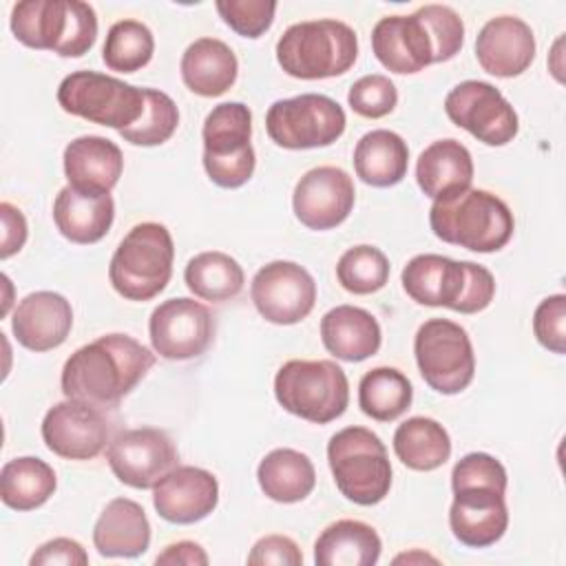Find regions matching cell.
Masks as SVG:
<instances>
[{"label":"cell","mask_w":566,"mask_h":566,"mask_svg":"<svg viewBox=\"0 0 566 566\" xmlns=\"http://www.w3.org/2000/svg\"><path fill=\"white\" fill-rule=\"evenodd\" d=\"M155 365V354L128 334H106L75 349L62 367L66 398L115 409Z\"/></svg>","instance_id":"1"},{"label":"cell","mask_w":566,"mask_h":566,"mask_svg":"<svg viewBox=\"0 0 566 566\" xmlns=\"http://www.w3.org/2000/svg\"><path fill=\"white\" fill-rule=\"evenodd\" d=\"M400 281L411 301L460 314L482 312L495 296V279L484 265L442 254H416L402 268Z\"/></svg>","instance_id":"2"},{"label":"cell","mask_w":566,"mask_h":566,"mask_svg":"<svg viewBox=\"0 0 566 566\" xmlns=\"http://www.w3.org/2000/svg\"><path fill=\"white\" fill-rule=\"evenodd\" d=\"M429 226L444 243L489 254L511 241L515 219L497 195L482 188H467L433 199Z\"/></svg>","instance_id":"3"},{"label":"cell","mask_w":566,"mask_h":566,"mask_svg":"<svg viewBox=\"0 0 566 566\" xmlns=\"http://www.w3.org/2000/svg\"><path fill=\"white\" fill-rule=\"evenodd\" d=\"M11 31L29 49L62 57L88 53L97 40V15L82 0H24L11 9Z\"/></svg>","instance_id":"4"},{"label":"cell","mask_w":566,"mask_h":566,"mask_svg":"<svg viewBox=\"0 0 566 566\" xmlns=\"http://www.w3.org/2000/svg\"><path fill=\"white\" fill-rule=\"evenodd\" d=\"M358 57V35L340 20H305L287 27L276 42L279 66L296 80L347 73Z\"/></svg>","instance_id":"5"},{"label":"cell","mask_w":566,"mask_h":566,"mask_svg":"<svg viewBox=\"0 0 566 566\" xmlns=\"http://www.w3.org/2000/svg\"><path fill=\"white\" fill-rule=\"evenodd\" d=\"M175 243L164 223L144 221L128 230L111 256L108 281L126 301L155 298L172 276Z\"/></svg>","instance_id":"6"},{"label":"cell","mask_w":566,"mask_h":566,"mask_svg":"<svg viewBox=\"0 0 566 566\" xmlns=\"http://www.w3.org/2000/svg\"><path fill=\"white\" fill-rule=\"evenodd\" d=\"M336 489L349 502L374 506L389 495L391 464L385 442L367 427H345L327 442Z\"/></svg>","instance_id":"7"},{"label":"cell","mask_w":566,"mask_h":566,"mask_svg":"<svg viewBox=\"0 0 566 566\" xmlns=\"http://www.w3.org/2000/svg\"><path fill=\"white\" fill-rule=\"evenodd\" d=\"M276 402L296 418L327 424L349 405V382L334 360H287L274 376Z\"/></svg>","instance_id":"8"},{"label":"cell","mask_w":566,"mask_h":566,"mask_svg":"<svg viewBox=\"0 0 566 566\" xmlns=\"http://www.w3.org/2000/svg\"><path fill=\"white\" fill-rule=\"evenodd\" d=\"M203 168L212 184L241 188L256 166L252 148V113L241 102L217 104L201 128Z\"/></svg>","instance_id":"9"},{"label":"cell","mask_w":566,"mask_h":566,"mask_svg":"<svg viewBox=\"0 0 566 566\" xmlns=\"http://www.w3.org/2000/svg\"><path fill=\"white\" fill-rule=\"evenodd\" d=\"M57 104L69 115L124 130L144 113V88L97 71H75L60 82Z\"/></svg>","instance_id":"10"},{"label":"cell","mask_w":566,"mask_h":566,"mask_svg":"<svg viewBox=\"0 0 566 566\" xmlns=\"http://www.w3.org/2000/svg\"><path fill=\"white\" fill-rule=\"evenodd\" d=\"M422 380L438 394L464 391L475 376V354L467 329L449 318L424 321L413 338Z\"/></svg>","instance_id":"11"},{"label":"cell","mask_w":566,"mask_h":566,"mask_svg":"<svg viewBox=\"0 0 566 566\" xmlns=\"http://www.w3.org/2000/svg\"><path fill=\"white\" fill-rule=\"evenodd\" d=\"M347 126L343 106L321 93H301L276 99L265 113L270 139L287 150L332 146Z\"/></svg>","instance_id":"12"},{"label":"cell","mask_w":566,"mask_h":566,"mask_svg":"<svg viewBox=\"0 0 566 566\" xmlns=\"http://www.w3.org/2000/svg\"><path fill=\"white\" fill-rule=\"evenodd\" d=\"M447 117L486 146H506L520 130L511 102L489 82L464 80L444 97Z\"/></svg>","instance_id":"13"},{"label":"cell","mask_w":566,"mask_h":566,"mask_svg":"<svg viewBox=\"0 0 566 566\" xmlns=\"http://www.w3.org/2000/svg\"><path fill=\"white\" fill-rule=\"evenodd\" d=\"M155 354L166 360H190L201 356L214 338V316L208 305L177 296L159 303L148 321Z\"/></svg>","instance_id":"14"},{"label":"cell","mask_w":566,"mask_h":566,"mask_svg":"<svg viewBox=\"0 0 566 566\" xmlns=\"http://www.w3.org/2000/svg\"><path fill=\"white\" fill-rule=\"evenodd\" d=\"M115 478L133 489H153L177 467V447L170 436L155 427L119 431L106 449Z\"/></svg>","instance_id":"15"},{"label":"cell","mask_w":566,"mask_h":566,"mask_svg":"<svg viewBox=\"0 0 566 566\" xmlns=\"http://www.w3.org/2000/svg\"><path fill=\"white\" fill-rule=\"evenodd\" d=\"M250 298L256 312L274 325L301 323L316 303L312 274L294 261L265 263L250 283Z\"/></svg>","instance_id":"16"},{"label":"cell","mask_w":566,"mask_h":566,"mask_svg":"<svg viewBox=\"0 0 566 566\" xmlns=\"http://www.w3.org/2000/svg\"><path fill=\"white\" fill-rule=\"evenodd\" d=\"M111 436L108 420L102 409L77 400L55 402L42 420V440L49 451L66 460L97 458Z\"/></svg>","instance_id":"17"},{"label":"cell","mask_w":566,"mask_h":566,"mask_svg":"<svg viewBox=\"0 0 566 566\" xmlns=\"http://www.w3.org/2000/svg\"><path fill=\"white\" fill-rule=\"evenodd\" d=\"M356 201L352 177L338 166H316L294 186L292 208L296 219L310 230H332L340 226Z\"/></svg>","instance_id":"18"},{"label":"cell","mask_w":566,"mask_h":566,"mask_svg":"<svg viewBox=\"0 0 566 566\" xmlns=\"http://www.w3.org/2000/svg\"><path fill=\"white\" fill-rule=\"evenodd\" d=\"M453 537L471 548H486L502 539L509 528V509L504 491L473 484L453 491L449 509Z\"/></svg>","instance_id":"19"},{"label":"cell","mask_w":566,"mask_h":566,"mask_svg":"<svg viewBox=\"0 0 566 566\" xmlns=\"http://www.w3.org/2000/svg\"><path fill=\"white\" fill-rule=\"evenodd\" d=\"M219 502L217 478L201 467H175L153 486V506L170 524H195L208 517Z\"/></svg>","instance_id":"20"},{"label":"cell","mask_w":566,"mask_h":566,"mask_svg":"<svg viewBox=\"0 0 566 566\" xmlns=\"http://www.w3.org/2000/svg\"><path fill=\"white\" fill-rule=\"evenodd\" d=\"M371 51L391 73H418L433 64V40L418 13L380 18L371 31Z\"/></svg>","instance_id":"21"},{"label":"cell","mask_w":566,"mask_h":566,"mask_svg":"<svg viewBox=\"0 0 566 566\" xmlns=\"http://www.w3.org/2000/svg\"><path fill=\"white\" fill-rule=\"evenodd\" d=\"M475 57L489 75H522L535 60L533 29L517 15L491 18L475 38Z\"/></svg>","instance_id":"22"},{"label":"cell","mask_w":566,"mask_h":566,"mask_svg":"<svg viewBox=\"0 0 566 566\" xmlns=\"http://www.w3.org/2000/svg\"><path fill=\"white\" fill-rule=\"evenodd\" d=\"M73 327V307L66 296L49 290L27 294L11 318L15 340L31 352L60 347Z\"/></svg>","instance_id":"23"},{"label":"cell","mask_w":566,"mask_h":566,"mask_svg":"<svg viewBox=\"0 0 566 566\" xmlns=\"http://www.w3.org/2000/svg\"><path fill=\"white\" fill-rule=\"evenodd\" d=\"M62 161L69 186L88 195H108L124 170L119 146L99 135L75 137L64 148Z\"/></svg>","instance_id":"24"},{"label":"cell","mask_w":566,"mask_h":566,"mask_svg":"<svg viewBox=\"0 0 566 566\" xmlns=\"http://www.w3.org/2000/svg\"><path fill=\"white\" fill-rule=\"evenodd\" d=\"M93 544L102 557H139L150 546V522L142 504L111 500L93 526Z\"/></svg>","instance_id":"25"},{"label":"cell","mask_w":566,"mask_h":566,"mask_svg":"<svg viewBox=\"0 0 566 566\" xmlns=\"http://www.w3.org/2000/svg\"><path fill=\"white\" fill-rule=\"evenodd\" d=\"M115 219V201L108 195L80 192L64 186L53 201V221L64 239L77 245H91L106 237Z\"/></svg>","instance_id":"26"},{"label":"cell","mask_w":566,"mask_h":566,"mask_svg":"<svg viewBox=\"0 0 566 566\" xmlns=\"http://www.w3.org/2000/svg\"><path fill=\"white\" fill-rule=\"evenodd\" d=\"M321 340L338 360L360 363L380 349L382 332L371 312L356 305H336L321 318Z\"/></svg>","instance_id":"27"},{"label":"cell","mask_w":566,"mask_h":566,"mask_svg":"<svg viewBox=\"0 0 566 566\" xmlns=\"http://www.w3.org/2000/svg\"><path fill=\"white\" fill-rule=\"evenodd\" d=\"M181 80L201 97H219L234 82L239 62L234 51L219 38H199L181 55Z\"/></svg>","instance_id":"28"},{"label":"cell","mask_w":566,"mask_h":566,"mask_svg":"<svg viewBox=\"0 0 566 566\" xmlns=\"http://www.w3.org/2000/svg\"><path fill=\"white\" fill-rule=\"evenodd\" d=\"M416 181L431 199L471 188L473 157L469 148L451 137L429 144L418 157Z\"/></svg>","instance_id":"29"},{"label":"cell","mask_w":566,"mask_h":566,"mask_svg":"<svg viewBox=\"0 0 566 566\" xmlns=\"http://www.w3.org/2000/svg\"><path fill=\"white\" fill-rule=\"evenodd\" d=\"M382 542L374 526L360 520H338L321 531L314 542L318 566H374Z\"/></svg>","instance_id":"30"},{"label":"cell","mask_w":566,"mask_h":566,"mask_svg":"<svg viewBox=\"0 0 566 566\" xmlns=\"http://www.w3.org/2000/svg\"><path fill=\"white\" fill-rule=\"evenodd\" d=\"M409 168L407 142L387 128L365 133L354 148V170L374 188H389L405 179Z\"/></svg>","instance_id":"31"},{"label":"cell","mask_w":566,"mask_h":566,"mask_svg":"<svg viewBox=\"0 0 566 566\" xmlns=\"http://www.w3.org/2000/svg\"><path fill=\"white\" fill-rule=\"evenodd\" d=\"M256 480L261 491L279 502L294 504L305 500L316 484V471L312 460L290 447L272 449L256 469Z\"/></svg>","instance_id":"32"},{"label":"cell","mask_w":566,"mask_h":566,"mask_svg":"<svg viewBox=\"0 0 566 566\" xmlns=\"http://www.w3.org/2000/svg\"><path fill=\"white\" fill-rule=\"evenodd\" d=\"M394 451L405 467L413 471H433L449 460L451 438L438 420L413 416L394 431Z\"/></svg>","instance_id":"33"},{"label":"cell","mask_w":566,"mask_h":566,"mask_svg":"<svg viewBox=\"0 0 566 566\" xmlns=\"http://www.w3.org/2000/svg\"><path fill=\"white\" fill-rule=\"evenodd\" d=\"M57 480L49 462L22 455L4 462L0 471V500L13 511H33L55 491Z\"/></svg>","instance_id":"34"},{"label":"cell","mask_w":566,"mask_h":566,"mask_svg":"<svg viewBox=\"0 0 566 566\" xmlns=\"http://www.w3.org/2000/svg\"><path fill=\"white\" fill-rule=\"evenodd\" d=\"M184 281L197 298L221 303L234 298L243 290L245 274L234 256L219 250H208L195 254L186 263Z\"/></svg>","instance_id":"35"},{"label":"cell","mask_w":566,"mask_h":566,"mask_svg":"<svg viewBox=\"0 0 566 566\" xmlns=\"http://www.w3.org/2000/svg\"><path fill=\"white\" fill-rule=\"evenodd\" d=\"M413 400L409 378L396 367H374L358 382V407L378 422L400 418Z\"/></svg>","instance_id":"36"},{"label":"cell","mask_w":566,"mask_h":566,"mask_svg":"<svg viewBox=\"0 0 566 566\" xmlns=\"http://www.w3.org/2000/svg\"><path fill=\"white\" fill-rule=\"evenodd\" d=\"M153 53V31L139 20H119L106 33L102 60L111 71L135 73L150 62Z\"/></svg>","instance_id":"37"},{"label":"cell","mask_w":566,"mask_h":566,"mask_svg":"<svg viewBox=\"0 0 566 566\" xmlns=\"http://www.w3.org/2000/svg\"><path fill=\"white\" fill-rule=\"evenodd\" d=\"M389 259L376 245H354L345 250L336 263V279L352 294H374L389 281Z\"/></svg>","instance_id":"38"},{"label":"cell","mask_w":566,"mask_h":566,"mask_svg":"<svg viewBox=\"0 0 566 566\" xmlns=\"http://www.w3.org/2000/svg\"><path fill=\"white\" fill-rule=\"evenodd\" d=\"M179 126V108L172 97L157 88H144L142 117L119 130V137L133 146H159L172 137Z\"/></svg>","instance_id":"39"},{"label":"cell","mask_w":566,"mask_h":566,"mask_svg":"<svg viewBox=\"0 0 566 566\" xmlns=\"http://www.w3.org/2000/svg\"><path fill=\"white\" fill-rule=\"evenodd\" d=\"M433 40V62L455 57L464 44L462 18L447 4H424L416 11Z\"/></svg>","instance_id":"40"},{"label":"cell","mask_w":566,"mask_h":566,"mask_svg":"<svg viewBox=\"0 0 566 566\" xmlns=\"http://www.w3.org/2000/svg\"><path fill=\"white\" fill-rule=\"evenodd\" d=\"M347 102L352 111L358 113L360 117L378 119L389 115L396 108L398 91L387 75L371 73V75H363L352 84L347 93Z\"/></svg>","instance_id":"41"},{"label":"cell","mask_w":566,"mask_h":566,"mask_svg":"<svg viewBox=\"0 0 566 566\" xmlns=\"http://www.w3.org/2000/svg\"><path fill=\"white\" fill-rule=\"evenodd\" d=\"M223 22L243 38H261L274 22V0H217Z\"/></svg>","instance_id":"42"},{"label":"cell","mask_w":566,"mask_h":566,"mask_svg":"<svg viewBox=\"0 0 566 566\" xmlns=\"http://www.w3.org/2000/svg\"><path fill=\"white\" fill-rule=\"evenodd\" d=\"M473 484H484V486H495L506 493V469L504 464L482 451L467 453L460 458L451 471V489H462V486H473Z\"/></svg>","instance_id":"43"},{"label":"cell","mask_w":566,"mask_h":566,"mask_svg":"<svg viewBox=\"0 0 566 566\" xmlns=\"http://www.w3.org/2000/svg\"><path fill=\"white\" fill-rule=\"evenodd\" d=\"M533 332L542 347L553 354L566 352V296L553 294L539 301L533 314Z\"/></svg>","instance_id":"44"},{"label":"cell","mask_w":566,"mask_h":566,"mask_svg":"<svg viewBox=\"0 0 566 566\" xmlns=\"http://www.w3.org/2000/svg\"><path fill=\"white\" fill-rule=\"evenodd\" d=\"M248 564H283V566H301L303 553L296 542L287 535H265L254 542Z\"/></svg>","instance_id":"45"},{"label":"cell","mask_w":566,"mask_h":566,"mask_svg":"<svg viewBox=\"0 0 566 566\" xmlns=\"http://www.w3.org/2000/svg\"><path fill=\"white\" fill-rule=\"evenodd\" d=\"M31 566H55V564H64V566H84L88 564V555L84 551V546L71 537H55L44 542L29 559Z\"/></svg>","instance_id":"46"},{"label":"cell","mask_w":566,"mask_h":566,"mask_svg":"<svg viewBox=\"0 0 566 566\" xmlns=\"http://www.w3.org/2000/svg\"><path fill=\"white\" fill-rule=\"evenodd\" d=\"M0 219H2V243H0V259H9L22 250L27 243V219L20 208L9 201L0 203Z\"/></svg>","instance_id":"47"},{"label":"cell","mask_w":566,"mask_h":566,"mask_svg":"<svg viewBox=\"0 0 566 566\" xmlns=\"http://www.w3.org/2000/svg\"><path fill=\"white\" fill-rule=\"evenodd\" d=\"M208 562H210V559H208V553H206L197 542H190V539H181V542L168 544V546L155 557V564L206 566Z\"/></svg>","instance_id":"48"},{"label":"cell","mask_w":566,"mask_h":566,"mask_svg":"<svg viewBox=\"0 0 566 566\" xmlns=\"http://www.w3.org/2000/svg\"><path fill=\"white\" fill-rule=\"evenodd\" d=\"M422 562L438 564L436 557H431L429 553H422V551H411V553H402V555L394 557V564H422Z\"/></svg>","instance_id":"49"}]
</instances>
